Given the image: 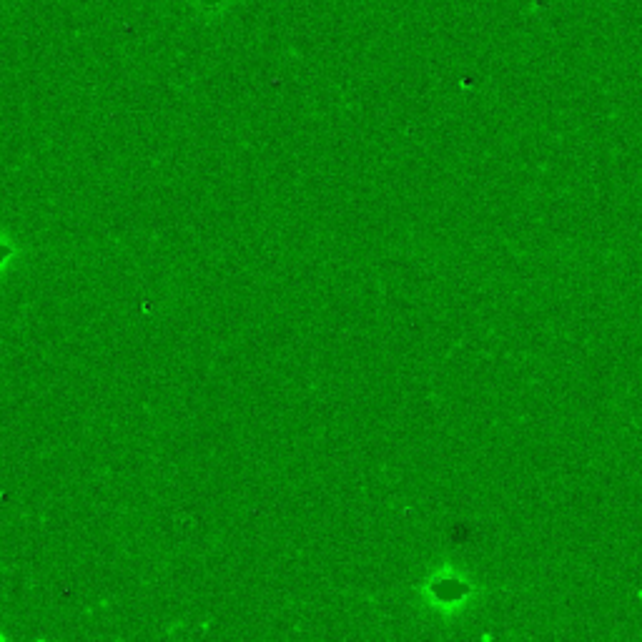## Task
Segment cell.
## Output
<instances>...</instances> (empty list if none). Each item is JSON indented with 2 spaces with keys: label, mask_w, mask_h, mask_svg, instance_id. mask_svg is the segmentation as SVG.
Returning a JSON list of instances; mask_svg holds the SVG:
<instances>
[{
  "label": "cell",
  "mask_w": 642,
  "mask_h": 642,
  "mask_svg": "<svg viewBox=\"0 0 642 642\" xmlns=\"http://www.w3.org/2000/svg\"><path fill=\"white\" fill-rule=\"evenodd\" d=\"M13 259V246L8 244V239H3L0 236V269H6L8 261Z\"/></svg>",
  "instance_id": "6da1fadb"
}]
</instances>
